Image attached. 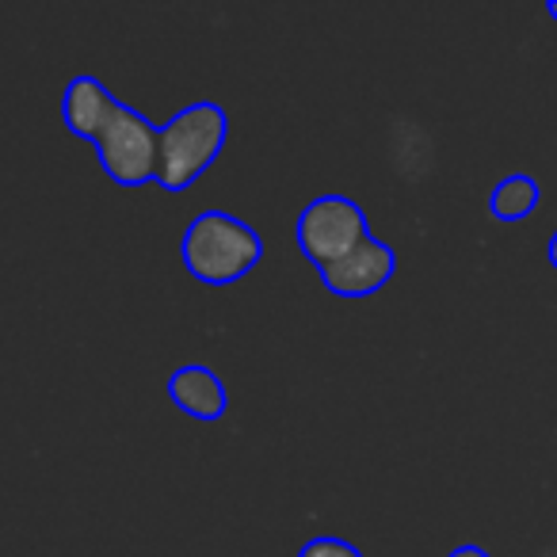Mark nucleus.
<instances>
[{
    "label": "nucleus",
    "instance_id": "obj_6",
    "mask_svg": "<svg viewBox=\"0 0 557 557\" xmlns=\"http://www.w3.org/2000/svg\"><path fill=\"white\" fill-rule=\"evenodd\" d=\"M169 397L180 412H187L191 420H202V424H214V420H222L225 409H230L225 382L202 363L176 367V371L169 374Z\"/></svg>",
    "mask_w": 557,
    "mask_h": 557
},
{
    "label": "nucleus",
    "instance_id": "obj_3",
    "mask_svg": "<svg viewBox=\"0 0 557 557\" xmlns=\"http://www.w3.org/2000/svg\"><path fill=\"white\" fill-rule=\"evenodd\" d=\"M371 237L374 233L367 225L363 207L356 199H348V195H318L313 202H306V210L295 222L298 248L318 271L333 268L336 260L356 252Z\"/></svg>",
    "mask_w": 557,
    "mask_h": 557
},
{
    "label": "nucleus",
    "instance_id": "obj_4",
    "mask_svg": "<svg viewBox=\"0 0 557 557\" xmlns=\"http://www.w3.org/2000/svg\"><path fill=\"white\" fill-rule=\"evenodd\" d=\"M100 169L108 172L111 184L141 187L157 180V161H161V126L149 123L141 111L119 103L111 111L108 126L96 138Z\"/></svg>",
    "mask_w": 557,
    "mask_h": 557
},
{
    "label": "nucleus",
    "instance_id": "obj_10",
    "mask_svg": "<svg viewBox=\"0 0 557 557\" xmlns=\"http://www.w3.org/2000/svg\"><path fill=\"white\" fill-rule=\"evenodd\" d=\"M447 557H488V549H481V546H473V542H466V546L450 549Z\"/></svg>",
    "mask_w": 557,
    "mask_h": 557
},
{
    "label": "nucleus",
    "instance_id": "obj_9",
    "mask_svg": "<svg viewBox=\"0 0 557 557\" xmlns=\"http://www.w3.org/2000/svg\"><path fill=\"white\" fill-rule=\"evenodd\" d=\"M298 557H363V554H359L348 539H336V534H318V539H310L302 549H298Z\"/></svg>",
    "mask_w": 557,
    "mask_h": 557
},
{
    "label": "nucleus",
    "instance_id": "obj_1",
    "mask_svg": "<svg viewBox=\"0 0 557 557\" xmlns=\"http://www.w3.org/2000/svg\"><path fill=\"white\" fill-rule=\"evenodd\" d=\"M180 256L202 287H233L263 260V240L240 218L225 210H202L187 222Z\"/></svg>",
    "mask_w": 557,
    "mask_h": 557
},
{
    "label": "nucleus",
    "instance_id": "obj_12",
    "mask_svg": "<svg viewBox=\"0 0 557 557\" xmlns=\"http://www.w3.org/2000/svg\"><path fill=\"white\" fill-rule=\"evenodd\" d=\"M546 16L557 20V0H546Z\"/></svg>",
    "mask_w": 557,
    "mask_h": 557
},
{
    "label": "nucleus",
    "instance_id": "obj_2",
    "mask_svg": "<svg viewBox=\"0 0 557 557\" xmlns=\"http://www.w3.org/2000/svg\"><path fill=\"white\" fill-rule=\"evenodd\" d=\"M225 138H230V115H225L222 103L214 100L187 103L184 111H176L161 126L157 184L172 195L187 191L218 161V153L225 149Z\"/></svg>",
    "mask_w": 557,
    "mask_h": 557
},
{
    "label": "nucleus",
    "instance_id": "obj_11",
    "mask_svg": "<svg viewBox=\"0 0 557 557\" xmlns=\"http://www.w3.org/2000/svg\"><path fill=\"white\" fill-rule=\"evenodd\" d=\"M546 256H549V263H554V268H557V233H554V237H549V245H546Z\"/></svg>",
    "mask_w": 557,
    "mask_h": 557
},
{
    "label": "nucleus",
    "instance_id": "obj_8",
    "mask_svg": "<svg viewBox=\"0 0 557 557\" xmlns=\"http://www.w3.org/2000/svg\"><path fill=\"white\" fill-rule=\"evenodd\" d=\"M539 199H542L539 184H534L527 172H511V176H504L500 184L493 187V195H488V210H493L496 222L511 225V222L531 218L534 207H539Z\"/></svg>",
    "mask_w": 557,
    "mask_h": 557
},
{
    "label": "nucleus",
    "instance_id": "obj_5",
    "mask_svg": "<svg viewBox=\"0 0 557 557\" xmlns=\"http://www.w3.org/2000/svg\"><path fill=\"white\" fill-rule=\"evenodd\" d=\"M397 271V256L386 240L371 237L348 252L344 260H336L333 268L321 271V283H325L329 295L336 298H371L386 287Z\"/></svg>",
    "mask_w": 557,
    "mask_h": 557
},
{
    "label": "nucleus",
    "instance_id": "obj_7",
    "mask_svg": "<svg viewBox=\"0 0 557 557\" xmlns=\"http://www.w3.org/2000/svg\"><path fill=\"white\" fill-rule=\"evenodd\" d=\"M115 108H119V100L103 88V81H96L92 73H81V77L70 81V88H65V96H62L65 131L81 141H96Z\"/></svg>",
    "mask_w": 557,
    "mask_h": 557
}]
</instances>
